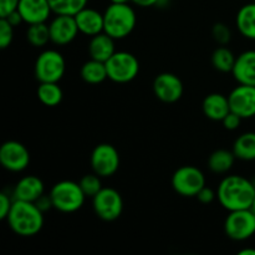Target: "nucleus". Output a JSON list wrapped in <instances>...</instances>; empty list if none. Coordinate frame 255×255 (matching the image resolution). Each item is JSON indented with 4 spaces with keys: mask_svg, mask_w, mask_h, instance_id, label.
I'll list each match as a JSON object with an SVG mask.
<instances>
[{
    "mask_svg": "<svg viewBox=\"0 0 255 255\" xmlns=\"http://www.w3.org/2000/svg\"><path fill=\"white\" fill-rule=\"evenodd\" d=\"M255 197V184L238 174L224 177L217 188V198L228 212L249 209Z\"/></svg>",
    "mask_w": 255,
    "mask_h": 255,
    "instance_id": "nucleus-1",
    "label": "nucleus"
},
{
    "mask_svg": "<svg viewBox=\"0 0 255 255\" xmlns=\"http://www.w3.org/2000/svg\"><path fill=\"white\" fill-rule=\"evenodd\" d=\"M5 221L16 236L34 237L44 227V212L34 202L14 199Z\"/></svg>",
    "mask_w": 255,
    "mask_h": 255,
    "instance_id": "nucleus-2",
    "label": "nucleus"
},
{
    "mask_svg": "<svg viewBox=\"0 0 255 255\" xmlns=\"http://www.w3.org/2000/svg\"><path fill=\"white\" fill-rule=\"evenodd\" d=\"M136 24V11L129 4H110L104 12V31L115 40L129 36Z\"/></svg>",
    "mask_w": 255,
    "mask_h": 255,
    "instance_id": "nucleus-3",
    "label": "nucleus"
},
{
    "mask_svg": "<svg viewBox=\"0 0 255 255\" xmlns=\"http://www.w3.org/2000/svg\"><path fill=\"white\" fill-rule=\"evenodd\" d=\"M49 194L54 209L61 213H75L82 208L86 199L80 184L74 181L57 182L52 186Z\"/></svg>",
    "mask_w": 255,
    "mask_h": 255,
    "instance_id": "nucleus-4",
    "label": "nucleus"
},
{
    "mask_svg": "<svg viewBox=\"0 0 255 255\" xmlns=\"http://www.w3.org/2000/svg\"><path fill=\"white\" fill-rule=\"evenodd\" d=\"M66 71V61L57 50H44L35 61L34 74L39 82H59Z\"/></svg>",
    "mask_w": 255,
    "mask_h": 255,
    "instance_id": "nucleus-5",
    "label": "nucleus"
},
{
    "mask_svg": "<svg viewBox=\"0 0 255 255\" xmlns=\"http://www.w3.org/2000/svg\"><path fill=\"white\" fill-rule=\"evenodd\" d=\"M109 79L117 84H127L137 77L139 72V61L128 51H116L106 61Z\"/></svg>",
    "mask_w": 255,
    "mask_h": 255,
    "instance_id": "nucleus-6",
    "label": "nucleus"
},
{
    "mask_svg": "<svg viewBox=\"0 0 255 255\" xmlns=\"http://www.w3.org/2000/svg\"><path fill=\"white\" fill-rule=\"evenodd\" d=\"M172 187L182 197H196L206 187V176L194 166L179 167L172 176Z\"/></svg>",
    "mask_w": 255,
    "mask_h": 255,
    "instance_id": "nucleus-7",
    "label": "nucleus"
},
{
    "mask_svg": "<svg viewBox=\"0 0 255 255\" xmlns=\"http://www.w3.org/2000/svg\"><path fill=\"white\" fill-rule=\"evenodd\" d=\"M224 232L232 241H248L255 234V214L251 208L229 212L224 222Z\"/></svg>",
    "mask_w": 255,
    "mask_h": 255,
    "instance_id": "nucleus-8",
    "label": "nucleus"
},
{
    "mask_svg": "<svg viewBox=\"0 0 255 255\" xmlns=\"http://www.w3.org/2000/svg\"><path fill=\"white\" fill-rule=\"evenodd\" d=\"M92 207L100 219L105 222H114L119 219L124 212V199L116 189L104 187L92 198Z\"/></svg>",
    "mask_w": 255,
    "mask_h": 255,
    "instance_id": "nucleus-9",
    "label": "nucleus"
},
{
    "mask_svg": "<svg viewBox=\"0 0 255 255\" xmlns=\"http://www.w3.org/2000/svg\"><path fill=\"white\" fill-rule=\"evenodd\" d=\"M90 163L95 173L101 178H109L119 171L120 153L112 144L100 143L92 151Z\"/></svg>",
    "mask_w": 255,
    "mask_h": 255,
    "instance_id": "nucleus-10",
    "label": "nucleus"
},
{
    "mask_svg": "<svg viewBox=\"0 0 255 255\" xmlns=\"http://www.w3.org/2000/svg\"><path fill=\"white\" fill-rule=\"evenodd\" d=\"M0 164L6 171L22 172L30 164V152L21 142L6 141L0 146Z\"/></svg>",
    "mask_w": 255,
    "mask_h": 255,
    "instance_id": "nucleus-11",
    "label": "nucleus"
},
{
    "mask_svg": "<svg viewBox=\"0 0 255 255\" xmlns=\"http://www.w3.org/2000/svg\"><path fill=\"white\" fill-rule=\"evenodd\" d=\"M183 82L172 72H162L153 81L154 96L164 104H174L183 95Z\"/></svg>",
    "mask_w": 255,
    "mask_h": 255,
    "instance_id": "nucleus-12",
    "label": "nucleus"
},
{
    "mask_svg": "<svg viewBox=\"0 0 255 255\" xmlns=\"http://www.w3.org/2000/svg\"><path fill=\"white\" fill-rule=\"evenodd\" d=\"M228 99L231 111L243 120L255 116V86L239 84L232 90Z\"/></svg>",
    "mask_w": 255,
    "mask_h": 255,
    "instance_id": "nucleus-13",
    "label": "nucleus"
},
{
    "mask_svg": "<svg viewBox=\"0 0 255 255\" xmlns=\"http://www.w3.org/2000/svg\"><path fill=\"white\" fill-rule=\"evenodd\" d=\"M49 29L51 42L59 46L71 44L80 32L75 16L71 15H56L50 21Z\"/></svg>",
    "mask_w": 255,
    "mask_h": 255,
    "instance_id": "nucleus-14",
    "label": "nucleus"
},
{
    "mask_svg": "<svg viewBox=\"0 0 255 255\" xmlns=\"http://www.w3.org/2000/svg\"><path fill=\"white\" fill-rule=\"evenodd\" d=\"M17 11L21 15L25 24H39L46 22L52 10L49 0H20Z\"/></svg>",
    "mask_w": 255,
    "mask_h": 255,
    "instance_id": "nucleus-15",
    "label": "nucleus"
},
{
    "mask_svg": "<svg viewBox=\"0 0 255 255\" xmlns=\"http://www.w3.org/2000/svg\"><path fill=\"white\" fill-rule=\"evenodd\" d=\"M232 74L238 84L255 86V50H247L237 56Z\"/></svg>",
    "mask_w": 255,
    "mask_h": 255,
    "instance_id": "nucleus-16",
    "label": "nucleus"
},
{
    "mask_svg": "<svg viewBox=\"0 0 255 255\" xmlns=\"http://www.w3.org/2000/svg\"><path fill=\"white\" fill-rule=\"evenodd\" d=\"M75 20L79 31L86 36H95L100 32H104V14L99 10L84 7L75 15Z\"/></svg>",
    "mask_w": 255,
    "mask_h": 255,
    "instance_id": "nucleus-17",
    "label": "nucleus"
},
{
    "mask_svg": "<svg viewBox=\"0 0 255 255\" xmlns=\"http://www.w3.org/2000/svg\"><path fill=\"white\" fill-rule=\"evenodd\" d=\"M44 182L36 176H25L19 179L12 191V198L19 201L36 202L44 194Z\"/></svg>",
    "mask_w": 255,
    "mask_h": 255,
    "instance_id": "nucleus-18",
    "label": "nucleus"
},
{
    "mask_svg": "<svg viewBox=\"0 0 255 255\" xmlns=\"http://www.w3.org/2000/svg\"><path fill=\"white\" fill-rule=\"evenodd\" d=\"M203 114L207 119L212 121H223L224 117L231 112V105H229L228 96L222 94H209L206 96L202 104Z\"/></svg>",
    "mask_w": 255,
    "mask_h": 255,
    "instance_id": "nucleus-19",
    "label": "nucleus"
},
{
    "mask_svg": "<svg viewBox=\"0 0 255 255\" xmlns=\"http://www.w3.org/2000/svg\"><path fill=\"white\" fill-rule=\"evenodd\" d=\"M115 52H116L115 39L109 34L104 31L91 36V40L89 42V55L91 59L106 62Z\"/></svg>",
    "mask_w": 255,
    "mask_h": 255,
    "instance_id": "nucleus-20",
    "label": "nucleus"
},
{
    "mask_svg": "<svg viewBox=\"0 0 255 255\" xmlns=\"http://www.w3.org/2000/svg\"><path fill=\"white\" fill-rule=\"evenodd\" d=\"M236 25L246 39L255 40V2L244 5L239 9Z\"/></svg>",
    "mask_w": 255,
    "mask_h": 255,
    "instance_id": "nucleus-21",
    "label": "nucleus"
},
{
    "mask_svg": "<svg viewBox=\"0 0 255 255\" xmlns=\"http://www.w3.org/2000/svg\"><path fill=\"white\" fill-rule=\"evenodd\" d=\"M82 80L87 84L99 85L104 82L105 80L109 79L106 69V62L99 61V60L90 59L89 61L85 62L80 70Z\"/></svg>",
    "mask_w": 255,
    "mask_h": 255,
    "instance_id": "nucleus-22",
    "label": "nucleus"
},
{
    "mask_svg": "<svg viewBox=\"0 0 255 255\" xmlns=\"http://www.w3.org/2000/svg\"><path fill=\"white\" fill-rule=\"evenodd\" d=\"M236 154L228 149H217L209 156L208 168L216 174H224L232 169L236 161Z\"/></svg>",
    "mask_w": 255,
    "mask_h": 255,
    "instance_id": "nucleus-23",
    "label": "nucleus"
},
{
    "mask_svg": "<svg viewBox=\"0 0 255 255\" xmlns=\"http://www.w3.org/2000/svg\"><path fill=\"white\" fill-rule=\"evenodd\" d=\"M36 95L40 102L47 107L59 106L64 97V92L59 86V82H40Z\"/></svg>",
    "mask_w": 255,
    "mask_h": 255,
    "instance_id": "nucleus-24",
    "label": "nucleus"
},
{
    "mask_svg": "<svg viewBox=\"0 0 255 255\" xmlns=\"http://www.w3.org/2000/svg\"><path fill=\"white\" fill-rule=\"evenodd\" d=\"M233 153L242 161H255V132H246L236 139Z\"/></svg>",
    "mask_w": 255,
    "mask_h": 255,
    "instance_id": "nucleus-25",
    "label": "nucleus"
},
{
    "mask_svg": "<svg viewBox=\"0 0 255 255\" xmlns=\"http://www.w3.org/2000/svg\"><path fill=\"white\" fill-rule=\"evenodd\" d=\"M236 59L233 51L229 50L226 46H219L218 49L214 50L212 54V64H213L214 69L218 70L219 72H232L234 64H236Z\"/></svg>",
    "mask_w": 255,
    "mask_h": 255,
    "instance_id": "nucleus-26",
    "label": "nucleus"
},
{
    "mask_svg": "<svg viewBox=\"0 0 255 255\" xmlns=\"http://www.w3.org/2000/svg\"><path fill=\"white\" fill-rule=\"evenodd\" d=\"M89 0H49L51 10L56 15H71L75 16L84 7L87 6Z\"/></svg>",
    "mask_w": 255,
    "mask_h": 255,
    "instance_id": "nucleus-27",
    "label": "nucleus"
},
{
    "mask_svg": "<svg viewBox=\"0 0 255 255\" xmlns=\"http://www.w3.org/2000/svg\"><path fill=\"white\" fill-rule=\"evenodd\" d=\"M26 40L30 45L35 47H42L51 41L50 39V29L46 22L29 25L26 30Z\"/></svg>",
    "mask_w": 255,
    "mask_h": 255,
    "instance_id": "nucleus-28",
    "label": "nucleus"
},
{
    "mask_svg": "<svg viewBox=\"0 0 255 255\" xmlns=\"http://www.w3.org/2000/svg\"><path fill=\"white\" fill-rule=\"evenodd\" d=\"M80 187L81 189L84 191L85 196L86 197H91L94 198L100 191H101L104 187H102V181H101V177L99 174L94 173H89V174H85L79 182Z\"/></svg>",
    "mask_w": 255,
    "mask_h": 255,
    "instance_id": "nucleus-29",
    "label": "nucleus"
},
{
    "mask_svg": "<svg viewBox=\"0 0 255 255\" xmlns=\"http://www.w3.org/2000/svg\"><path fill=\"white\" fill-rule=\"evenodd\" d=\"M14 40V26L9 24L6 19L0 17V47L6 49Z\"/></svg>",
    "mask_w": 255,
    "mask_h": 255,
    "instance_id": "nucleus-30",
    "label": "nucleus"
},
{
    "mask_svg": "<svg viewBox=\"0 0 255 255\" xmlns=\"http://www.w3.org/2000/svg\"><path fill=\"white\" fill-rule=\"evenodd\" d=\"M212 35H213V39L218 42L221 46H226L232 39V31L226 24L223 22H217L216 25L212 29Z\"/></svg>",
    "mask_w": 255,
    "mask_h": 255,
    "instance_id": "nucleus-31",
    "label": "nucleus"
},
{
    "mask_svg": "<svg viewBox=\"0 0 255 255\" xmlns=\"http://www.w3.org/2000/svg\"><path fill=\"white\" fill-rule=\"evenodd\" d=\"M242 120H243V119H242L241 116H238V115L231 111L228 115H227L226 117H224L223 121H222V124H223L224 128H226V129H229V131H234V129H237L239 126H241Z\"/></svg>",
    "mask_w": 255,
    "mask_h": 255,
    "instance_id": "nucleus-32",
    "label": "nucleus"
},
{
    "mask_svg": "<svg viewBox=\"0 0 255 255\" xmlns=\"http://www.w3.org/2000/svg\"><path fill=\"white\" fill-rule=\"evenodd\" d=\"M14 198H10L9 194L0 193V219H6L10 209H11Z\"/></svg>",
    "mask_w": 255,
    "mask_h": 255,
    "instance_id": "nucleus-33",
    "label": "nucleus"
},
{
    "mask_svg": "<svg viewBox=\"0 0 255 255\" xmlns=\"http://www.w3.org/2000/svg\"><path fill=\"white\" fill-rule=\"evenodd\" d=\"M20 0H0V17H5L10 12L17 10Z\"/></svg>",
    "mask_w": 255,
    "mask_h": 255,
    "instance_id": "nucleus-34",
    "label": "nucleus"
},
{
    "mask_svg": "<svg viewBox=\"0 0 255 255\" xmlns=\"http://www.w3.org/2000/svg\"><path fill=\"white\" fill-rule=\"evenodd\" d=\"M196 198L201 202L202 204H209L217 198V192H214L212 188H208V187H203V188L199 191V193L197 194Z\"/></svg>",
    "mask_w": 255,
    "mask_h": 255,
    "instance_id": "nucleus-35",
    "label": "nucleus"
},
{
    "mask_svg": "<svg viewBox=\"0 0 255 255\" xmlns=\"http://www.w3.org/2000/svg\"><path fill=\"white\" fill-rule=\"evenodd\" d=\"M35 204H36L37 207H39V209L41 212H47L50 211L51 208H54V206H52V201L51 198H50V194H42L41 197H40L39 199H37L36 202H34Z\"/></svg>",
    "mask_w": 255,
    "mask_h": 255,
    "instance_id": "nucleus-36",
    "label": "nucleus"
},
{
    "mask_svg": "<svg viewBox=\"0 0 255 255\" xmlns=\"http://www.w3.org/2000/svg\"><path fill=\"white\" fill-rule=\"evenodd\" d=\"M2 19H6L7 21H9V24L11 25V26H14V27L19 26V25L21 24V22H24V20H22L21 15H20V12L17 11V10H15V11L10 12V14L7 15V16L2 17Z\"/></svg>",
    "mask_w": 255,
    "mask_h": 255,
    "instance_id": "nucleus-37",
    "label": "nucleus"
},
{
    "mask_svg": "<svg viewBox=\"0 0 255 255\" xmlns=\"http://www.w3.org/2000/svg\"><path fill=\"white\" fill-rule=\"evenodd\" d=\"M134 5L141 7H149L154 6V5H159L161 0H131Z\"/></svg>",
    "mask_w": 255,
    "mask_h": 255,
    "instance_id": "nucleus-38",
    "label": "nucleus"
},
{
    "mask_svg": "<svg viewBox=\"0 0 255 255\" xmlns=\"http://www.w3.org/2000/svg\"><path fill=\"white\" fill-rule=\"evenodd\" d=\"M239 255H255V249L254 248H244L242 251L238 252Z\"/></svg>",
    "mask_w": 255,
    "mask_h": 255,
    "instance_id": "nucleus-39",
    "label": "nucleus"
},
{
    "mask_svg": "<svg viewBox=\"0 0 255 255\" xmlns=\"http://www.w3.org/2000/svg\"><path fill=\"white\" fill-rule=\"evenodd\" d=\"M111 4H128L131 0H110Z\"/></svg>",
    "mask_w": 255,
    "mask_h": 255,
    "instance_id": "nucleus-40",
    "label": "nucleus"
},
{
    "mask_svg": "<svg viewBox=\"0 0 255 255\" xmlns=\"http://www.w3.org/2000/svg\"><path fill=\"white\" fill-rule=\"evenodd\" d=\"M251 209H252V212H253V213L255 214V197H254V199H253V203H252Z\"/></svg>",
    "mask_w": 255,
    "mask_h": 255,
    "instance_id": "nucleus-41",
    "label": "nucleus"
}]
</instances>
